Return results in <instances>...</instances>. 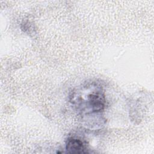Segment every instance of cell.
I'll use <instances>...</instances> for the list:
<instances>
[{"label":"cell","instance_id":"cell-1","mask_svg":"<svg viewBox=\"0 0 154 154\" xmlns=\"http://www.w3.org/2000/svg\"><path fill=\"white\" fill-rule=\"evenodd\" d=\"M88 90L87 94H84V97L79 96L78 100H73V102L80 111L85 112V116H96L104 109L105 96L100 87L92 86L91 90L88 87Z\"/></svg>","mask_w":154,"mask_h":154},{"label":"cell","instance_id":"cell-2","mask_svg":"<svg viewBox=\"0 0 154 154\" xmlns=\"http://www.w3.org/2000/svg\"><path fill=\"white\" fill-rule=\"evenodd\" d=\"M66 150L67 153H82L87 152L85 143L81 139L73 137L67 139Z\"/></svg>","mask_w":154,"mask_h":154}]
</instances>
